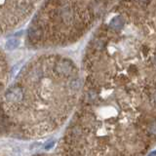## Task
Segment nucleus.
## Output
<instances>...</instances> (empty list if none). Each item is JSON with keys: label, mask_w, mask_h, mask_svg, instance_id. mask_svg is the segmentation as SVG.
<instances>
[{"label": "nucleus", "mask_w": 156, "mask_h": 156, "mask_svg": "<svg viewBox=\"0 0 156 156\" xmlns=\"http://www.w3.org/2000/svg\"><path fill=\"white\" fill-rule=\"evenodd\" d=\"M35 5L30 1H0V35L26 21Z\"/></svg>", "instance_id": "3"}, {"label": "nucleus", "mask_w": 156, "mask_h": 156, "mask_svg": "<svg viewBox=\"0 0 156 156\" xmlns=\"http://www.w3.org/2000/svg\"><path fill=\"white\" fill-rule=\"evenodd\" d=\"M20 44L19 39L17 38H12V39H9V40L6 42V47L9 50H13V49H16Z\"/></svg>", "instance_id": "5"}, {"label": "nucleus", "mask_w": 156, "mask_h": 156, "mask_svg": "<svg viewBox=\"0 0 156 156\" xmlns=\"http://www.w3.org/2000/svg\"><path fill=\"white\" fill-rule=\"evenodd\" d=\"M0 156H6V155H3V154H1V153H0Z\"/></svg>", "instance_id": "7"}, {"label": "nucleus", "mask_w": 156, "mask_h": 156, "mask_svg": "<svg viewBox=\"0 0 156 156\" xmlns=\"http://www.w3.org/2000/svg\"><path fill=\"white\" fill-rule=\"evenodd\" d=\"M9 75V66L4 52L0 49V93L6 85Z\"/></svg>", "instance_id": "4"}, {"label": "nucleus", "mask_w": 156, "mask_h": 156, "mask_svg": "<svg viewBox=\"0 0 156 156\" xmlns=\"http://www.w3.org/2000/svg\"><path fill=\"white\" fill-rule=\"evenodd\" d=\"M95 2H45L27 29L31 47L60 46L78 38L95 17Z\"/></svg>", "instance_id": "2"}, {"label": "nucleus", "mask_w": 156, "mask_h": 156, "mask_svg": "<svg viewBox=\"0 0 156 156\" xmlns=\"http://www.w3.org/2000/svg\"><path fill=\"white\" fill-rule=\"evenodd\" d=\"M81 82L75 65L58 55L29 62L0 101V134L32 139L67 118Z\"/></svg>", "instance_id": "1"}, {"label": "nucleus", "mask_w": 156, "mask_h": 156, "mask_svg": "<svg viewBox=\"0 0 156 156\" xmlns=\"http://www.w3.org/2000/svg\"><path fill=\"white\" fill-rule=\"evenodd\" d=\"M149 156H156V150L155 151H151L149 153Z\"/></svg>", "instance_id": "6"}]
</instances>
